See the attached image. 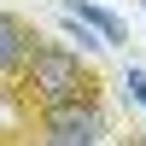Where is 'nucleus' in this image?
<instances>
[{"label": "nucleus", "instance_id": "1", "mask_svg": "<svg viewBox=\"0 0 146 146\" xmlns=\"http://www.w3.org/2000/svg\"><path fill=\"white\" fill-rule=\"evenodd\" d=\"M6 88H12V105H18V111L35 123V117L70 111V105H100L105 76H100V70H94L82 53H70V47L41 41V35H35L29 53L18 58V70L6 76Z\"/></svg>", "mask_w": 146, "mask_h": 146}, {"label": "nucleus", "instance_id": "2", "mask_svg": "<svg viewBox=\"0 0 146 146\" xmlns=\"http://www.w3.org/2000/svg\"><path fill=\"white\" fill-rule=\"evenodd\" d=\"M105 140V111L100 105H70V111L35 117V129L23 135V146H100Z\"/></svg>", "mask_w": 146, "mask_h": 146}, {"label": "nucleus", "instance_id": "3", "mask_svg": "<svg viewBox=\"0 0 146 146\" xmlns=\"http://www.w3.org/2000/svg\"><path fill=\"white\" fill-rule=\"evenodd\" d=\"M29 41H35V29L23 18H12V12H0V82L18 70V58L29 53Z\"/></svg>", "mask_w": 146, "mask_h": 146}, {"label": "nucleus", "instance_id": "4", "mask_svg": "<svg viewBox=\"0 0 146 146\" xmlns=\"http://www.w3.org/2000/svg\"><path fill=\"white\" fill-rule=\"evenodd\" d=\"M64 12H70V18H82L88 29H100L105 41H123V23H117L111 12H100V6H88V0H64Z\"/></svg>", "mask_w": 146, "mask_h": 146}, {"label": "nucleus", "instance_id": "5", "mask_svg": "<svg viewBox=\"0 0 146 146\" xmlns=\"http://www.w3.org/2000/svg\"><path fill=\"white\" fill-rule=\"evenodd\" d=\"M129 88H135V100L146 105V70H129Z\"/></svg>", "mask_w": 146, "mask_h": 146}, {"label": "nucleus", "instance_id": "6", "mask_svg": "<svg viewBox=\"0 0 146 146\" xmlns=\"http://www.w3.org/2000/svg\"><path fill=\"white\" fill-rule=\"evenodd\" d=\"M0 146H23V135H0Z\"/></svg>", "mask_w": 146, "mask_h": 146}, {"label": "nucleus", "instance_id": "7", "mask_svg": "<svg viewBox=\"0 0 146 146\" xmlns=\"http://www.w3.org/2000/svg\"><path fill=\"white\" fill-rule=\"evenodd\" d=\"M129 146H146V135H135V140H129Z\"/></svg>", "mask_w": 146, "mask_h": 146}, {"label": "nucleus", "instance_id": "8", "mask_svg": "<svg viewBox=\"0 0 146 146\" xmlns=\"http://www.w3.org/2000/svg\"><path fill=\"white\" fill-rule=\"evenodd\" d=\"M140 6H146V0H140Z\"/></svg>", "mask_w": 146, "mask_h": 146}]
</instances>
